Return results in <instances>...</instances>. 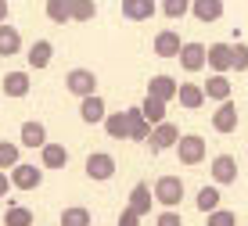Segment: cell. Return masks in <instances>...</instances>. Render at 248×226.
<instances>
[{
    "label": "cell",
    "mask_w": 248,
    "mask_h": 226,
    "mask_svg": "<svg viewBox=\"0 0 248 226\" xmlns=\"http://www.w3.org/2000/svg\"><path fill=\"white\" fill-rule=\"evenodd\" d=\"M7 176H11V187L15 190H36L40 183H44V172L36 169V165H18V169H11L7 172Z\"/></svg>",
    "instance_id": "obj_7"
},
{
    "label": "cell",
    "mask_w": 248,
    "mask_h": 226,
    "mask_svg": "<svg viewBox=\"0 0 248 226\" xmlns=\"http://www.w3.org/2000/svg\"><path fill=\"white\" fill-rule=\"evenodd\" d=\"M176 158H180V165H198V162H205V140H202L198 133L180 136V144H176Z\"/></svg>",
    "instance_id": "obj_3"
},
{
    "label": "cell",
    "mask_w": 248,
    "mask_h": 226,
    "mask_svg": "<svg viewBox=\"0 0 248 226\" xmlns=\"http://www.w3.org/2000/svg\"><path fill=\"white\" fill-rule=\"evenodd\" d=\"M79 119L83 122H105L108 119V111H105V97H97V93H93V97H87V101H79Z\"/></svg>",
    "instance_id": "obj_16"
},
{
    "label": "cell",
    "mask_w": 248,
    "mask_h": 226,
    "mask_svg": "<svg viewBox=\"0 0 248 226\" xmlns=\"http://www.w3.org/2000/svg\"><path fill=\"white\" fill-rule=\"evenodd\" d=\"M209 226H237V215L230 208H219V212L209 215Z\"/></svg>",
    "instance_id": "obj_34"
},
{
    "label": "cell",
    "mask_w": 248,
    "mask_h": 226,
    "mask_svg": "<svg viewBox=\"0 0 248 226\" xmlns=\"http://www.w3.org/2000/svg\"><path fill=\"white\" fill-rule=\"evenodd\" d=\"M234 68L237 72H248V47L245 43H234Z\"/></svg>",
    "instance_id": "obj_35"
},
{
    "label": "cell",
    "mask_w": 248,
    "mask_h": 226,
    "mask_svg": "<svg viewBox=\"0 0 248 226\" xmlns=\"http://www.w3.org/2000/svg\"><path fill=\"white\" fill-rule=\"evenodd\" d=\"M219 187H202L198 190V212H205V215H212V212H219Z\"/></svg>",
    "instance_id": "obj_27"
},
{
    "label": "cell",
    "mask_w": 248,
    "mask_h": 226,
    "mask_svg": "<svg viewBox=\"0 0 248 226\" xmlns=\"http://www.w3.org/2000/svg\"><path fill=\"white\" fill-rule=\"evenodd\" d=\"M0 86H4L7 97H25V93H29V75L25 72H7Z\"/></svg>",
    "instance_id": "obj_23"
},
{
    "label": "cell",
    "mask_w": 248,
    "mask_h": 226,
    "mask_svg": "<svg viewBox=\"0 0 248 226\" xmlns=\"http://www.w3.org/2000/svg\"><path fill=\"white\" fill-rule=\"evenodd\" d=\"M87 176H90V180H97V183L112 180V176H115V158H112V154H105V151L87 154Z\"/></svg>",
    "instance_id": "obj_4"
},
{
    "label": "cell",
    "mask_w": 248,
    "mask_h": 226,
    "mask_svg": "<svg viewBox=\"0 0 248 226\" xmlns=\"http://www.w3.org/2000/svg\"><path fill=\"white\" fill-rule=\"evenodd\" d=\"M205 97L227 104L230 101V79H227V75H209V83H205Z\"/></svg>",
    "instance_id": "obj_22"
},
{
    "label": "cell",
    "mask_w": 248,
    "mask_h": 226,
    "mask_svg": "<svg viewBox=\"0 0 248 226\" xmlns=\"http://www.w3.org/2000/svg\"><path fill=\"white\" fill-rule=\"evenodd\" d=\"M191 15H194L198 22H205V25H209V22H219V18H223V0H194V4H191Z\"/></svg>",
    "instance_id": "obj_14"
},
{
    "label": "cell",
    "mask_w": 248,
    "mask_h": 226,
    "mask_svg": "<svg viewBox=\"0 0 248 226\" xmlns=\"http://www.w3.org/2000/svg\"><path fill=\"white\" fill-rule=\"evenodd\" d=\"M155 226H184V215L176 212V208H169V212H162L155 219Z\"/></svg>",
    "instance_id": "obj_36"
},
{
    "label": "cell",
    "mask_w": 248,
    "mask_h": 226,
    "mask_svg": "<svg viewBox=\"0 0 248 226\" xmlns=\"http://www.w3.org/2000/svg\"><path fill=\"white\" fill-rule=\"evenodd\" d=\"M205 101H209V97H205V86H198V83H180V104H184L187 111H198Z\"/></svg>",
    "instance_id": "obj_20"
},
{
    "label": "cell",
    "mask_w": 248,
    "mask_h": 226,
    "mask_svg": "<svg viewBox=\"0 0 248 226\" xmlns=\"http://www.w3.org/2000/svg\"><path fill=\"white\" fill-rule=\"evenodd\" d=\"M212 129H216V133H234L237 129V104L234 101L219 104V108L212 111Z\"/></svg>",
    "instance_id": "obj_11"
},
{
    "label": "cell",
    "mask_w": 248,
    "mask_h": 226,
    "mask_svg": "<svg viewBox=\"0 0 248 226\" xmlns=\"http://www.w3.org/2000/svg\"><path fill=\"white\" fill-rule=\"evenodd\" d=\"M93 15H97L93 0H72V22H90Z\"/></svg>",
    "instance_id": "obj_32"
},
{
    "label": "cell",
    "mask_w": 248,
    "mask_h": 226,
    "mask_svg": "<svg viewBox=\"0 0 248 226\" xmlns=\"http://www.w3.org/2000/svg\"><path fill=\"white\" fill-rule=\"evenodd\" d=\"M105 133L112 136V140H130V115H126V111H112V115L105 119Z\"/></svg>",
    "instance_id": "obj_18"
},
{
    "label": "cell",
    "mask_w": 248,
    "mask_h": 226,
    "mask_svg": "<svg viewBox=\"0 0 248 226\" xmlns=\"http://www.w3.org/2000/svg\"><path fill=\"white\" fill-rule=\"evenodd\" d=\"M126 115H130V140H148V136H151V122L144 119V111L130 108Z\"/></svg>",
    "instance_id": "obj_24"
},
{
    "label": "cell",
    "mask_w": 248,
    "mask_h": 226,
    "mask_svg": "<svg viewBox=\"0 0 248 226\" xmlns=\"http://www.w3.org/2000/svg\"><path fill=\"white\" fill-rule=\"evenodd\" d=\"M7 187H11V176H7V172H0V197H7Z\"/></svg>",
    "instance_id": "obj_38"
},
{
    "label": "cell",
    "mask_w": 248,
    "mask_h": 226,
    "mask_svg": "<svg viewBox=\"0 0 248 226\" xmlns=\"http://www.w3.org/2000/svg\"><path fill=\"white\" fill-rule=\"evenodd\" d=\"M191 11V0H162V15H166V18H184V15Z\"/></svg>",
    "instance_id": "obj_33"
},
{
    "label": "cell",
    "mask_w": 248,
    "mask_h": 226,
    "mask_svg": "<svg viewBox=\"0 0 248 226\" xmlns=\"http://www.w3.org/2000/svg\"><path fill=\"white\" fill-rule=\"evenodd\" d=\"M18 136H22V147H44L50 144L47 140V129H44V122H22V129H18Z\"/></svg>",
    "instance_id": "obj_15"
},
{
    "label": "cell",
    "mask_w": 248,
    "mask_h": 226,
    "mask_svg": "<svg viewBox=\"0 0 248 226\" xmlns=\"http://www.w3.org/2000/svg\"><path fill=\"white\" fill-rule=\"evenodd\" d=\"M65 90L76 93L79 101H87V97L97 93V75H93L90 68H72V72L65 75Z\"/></svg>",
    "instance_id": "obj_2"
},
{
    "label": "cell",
    "mask_w": 248,
    "mask_h": 226,
    "mask_svg": "<svg viewBox=\"0 0 248 226\" xmlns=\"http://www.w3.org/2000/svg\"><path fill=\"white\" fill-rule=\"evenodd\" d=\"M151 201H155V190H151L148 183H137L133 190H130V212H137V215H148L151 212Z\"/></svg>",
    "instance_id": "obj_13"
},
{
    "label": "cell",
    "mask_w": 248,
    "mask_h": 226,
    "mask_svg": "<svg viewBox=\"0 0 248 226\" xmlns=\"http://www.w3.org/2000/svg\"><path fill=\"white\" fill-rule=\"evenodd\" d=\"M137 223H140V215L130 212V208H123V215H119V226H137Z\"/></svg>",
    "instance_id": "obj_37"
},
{
    "label": "cell",
    "mask_w": 248,
    "mask_h": 226,
    "mask_svg": "<svg viewBox=\"0 0 248 226\" xmlns=\"http://www.w3.org/2000/svg\"><path fill=\"white\" fill-rule=\"evenodd\" d=\"M209 68L216 75H227L234 68V43H209Z\"/></svg>",
    "instance_id": "obj_5"
},
{
    "label": "cell",
    "mask_w": 248,
    "mask_h": 226,
    "mask_svg": "<svg viewBox=\"0 0 248 226\" xmlns=\"http://www.w3.org/2000/svg\"><path fill=\"white\" fill-rule=\"evenodd\" d=\"M180 197H184V180L180 176H158L155 180V201L166 208V212L180 205Z\"/></svg>",
    "instance_id": "obj_1"
},
{
    "label": "cell",
    "mask_w": 248,
    "mask_h": 226,
    "mask_svg": "<svg viewBox=\"0 0 248 226\" xmlns=\"http://www.w3.org/2000/svg\"><path fill=\"white\" fill-rule=\"evenodd\" d=\"M50 54H54L50 40H36V43L29 47V54H25V58H29V65H32V68H47V65H50Z\"/></svg>",
    "instance_id": "obj_25"
},
{
    "label": "cell",
    "mask_w": 248,
    "mask_h": 226,
    "mask_svg": "<svg viewBox=\"0 0 248 226\" xmlns=\"http://www.w3.org/2000/svg\"><path fill=\"white\" fill-rule=\"evenodd\" d=\"M90 223H93V215H90V208H83V205H72V208L62 212V226H90Z\"/></svg>",
    "instance_id": "obj_29"
},
{
    "label": "cell",
    "mask_w": 248,
    "mask_h": 226,
    "mask_svg": "<svg viewBox=\"0 0 248 226\" xmlns=\"http://www.w3.org/2000/svg\"><path fill=\"white\" fill-rule=\"evenodd\" d=\"M148 97L169 104L173 97H180V83H176L173 75H151V79H148Z\"/></svg>",
    "instance_id": "obj_6"
},
{
    "label": "cell",
    "mask_w": 248,
    "mask_h": 226,
    "mask_svg": "<svg viewBox=\"0 0 248 226\" xmlns=\"http://www.w3.org/2000/svg\"><path fill=\"white\" fill-rule=\"evenodd\" d=\"M212 180H216V187L237 183V162H234V154H216V158H212Z\"/></svg>",
    "instance_id": "obj_9"
},
{
    "label": "cell",
    "mask_w": 248,
    "mask_h": 226,
    "mask_svg": "<svg viewBox=\"0 0 248 226\" xmlns=\"http://www.w3.org/2000/svg\"><path fill=\"white\" fill-rule=\"evenodd\" d=\"M7 15H11V7H7V0H0V25H7Z\"/></svg>",
    "instance_id": "obj_39"
},
{
    "label": "cell",
    "mask_w": 248,
    "mask_h": 226,
    "mask_svg": "<svg viewBox=\"0 0 248 226\" xmlns=\"http://www.w3.org/2000/svg\"><path fill=\"white\" fill-rule=\"evenodd\" d=\"M180 65H184V72H202V68L209 65V47H205V43H184Z\"/></svg>",
    "instance_id": "obj_8"
},
{
    "label": "cell",
    "mask_w": 248,
    "mask_h": 226,
    "mask_svg": "<svg viewBox=\"0 0 248 226\" xmlns=\"http://www.w3.org/2000/svg\"><path fill=\"white\" fill-rule=\"evenodd\" d=\"M180 50H184L180 32H173V29H162L158 36H155V54H158V58H180Z\"/></svg>",
    "instance_id": "obj_12"
},
{
    "label": "cell",
    "mask_w": 248,
    "mask_h": 226,
    "mask_svg": "<svg viewBox=\"0 0 248 226\" xmlns=\"http://www.w3.org/2000/svg\"><path fill=\"white\" fill-rule=\"evenodd\" d=\"M40 162H44V169H65L68 165V147L65 144H47L44 151H40Z\"/></svg>",
    "instance_id": "obj_19"
},
{
    "label": "cell",
    "mask_w": 248,
    "mask_h": 226,
    "mask_svg": "<svg viewBox=\"0 0 248 226\" xmlns=\"http://www.w3.org/2000/svg\"><path fill=\"white\" fill-rule=\"evenodd\" d=\"M22 50V36L15 25H0V58H11Z\"/></svg>",
    "instance_id": "obj_21"
},
{
    "label": "cell",
    "mask_w": 248,
    "mask_h": 226,
    "mask_svg": "<svg viewBox=\"0 0 248 226\" xmlns=\"http://www.w3.org/2000/svg\"><path fill=\"white\" fill-rule=\"evenodd\" d=\"M18 144H7V140H0V172H7V169H18Z\"/></svg>",
    "instance_id": "obj_31"
},
{
    "label": "cell",
    "mask_w": 248,
    "mask_h": 226,
    "mask_svg": "<svg viewBox=\"0 0 248 226\" xmlns=\"http://www.w3.org/2000/svg\"><path fill=\"white\" fill-rule=\"evenodd\" d=\"M151 15H155V0H123V18L148 22Z\"/></svg>",
    "instance_id": "obj_17"
},
{
    "label": "cell",
    "mask_w": 248,
    "mask_h": 226,
    "mask_svg": "<svg viewBox=\"0 0 248 226\" xmlns=\"http://www.w3.org/2000/svg\"><path fill=\"white\" fill-rule=\"evenodd\" d=\"M180 144V126H173V122H162L151 129V151H169V147H176Z\"/></svg>",
    "instance_id": "obj_10"
},
{
    "label": "cell",
    "mask_w": 248,
    "mask_h": 226,
    "mask_svg": "<svg viewBox=\"0 0 248 226\" xmlns=\"http://www.w3.org/2000/svg\"><path fill=\"white\" fill-rule=\"evenodd\" d=\"M140 111H144V119H148V122H151V129L166 122V104H162V101H155V97H144Z\"/></svg>",
    "instance_id": "obj_30"
},
{
    "label": "cell",
    "mask_w": 248,
    "mask_h": 226,
    "mask_svg": "<svg viewBox=\"0 0 248 226\" xmlns=\"http://www.w3.org/2000/svg\"><path fill=\"white\" fill-rule=\"evenodd\" d=\"M36 219H32V208H25V205H11L4 212V226H32Z\"/></svg>",
    "instance_id": "obj_28"
},
{
    "label": "cell",
    "mask_w": 248,
    "mask_h": 226,
    "mask_svg": "<svg viewBox=\"0 0 248 226\" xmlns=\"http://www.w3.org/2000/svg\"><path fill=\"white\" fill-rule=\"evenodd\" d=\"M47 18L54 25L72 22V0H47Z\"/></svg>",
    "instance_id": "obj_26"
}]
</instances>
